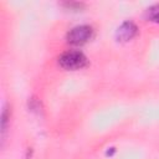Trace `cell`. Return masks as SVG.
<instances>
[{
    "label": "cell",
    "mask_w": 159,
    "mask_h": 159,
    "mask_svg": "<svg viewBox=\"0 0 159 159\" xmlns=\"http://www.w3.org/2000/svg\"><path fill=\"white\" fill-rule=\"evenodd\" d=\"M58 63L65 70H80L86 66L87 57L81 51H66L58 57Z\"/></svg>",
    "instance_id": "obj_1"
},
{
    "label": "cell",
    "mask_w": 159,
    "mask_h": 159,
    "mask_svg": "<svg viewBox=\"0 0 159 159\" xmlns=\"http://www.w3.org/2000/svg\"><path fill=\"white\" fill-rule=\"evenodd\" d=\"M93 36V29L89 25H78L67 32V42L71 45H83Z\"/></svg>",
    "instance_id": "obj_2"
},
{
    "label": "cell",
    "mask_w": 159,
    "mask_h": 159,
    "mask_svg": "<svg viewBox=\"0 0 159 159\" xmlns=\"http://www.w3.org/2000/svg\"><path fill=\"white\" fill-rule=\"evenodd\" d=\"M137 34V26L133 21H124L118 29H117V32H116V36H117V40L120 41V42H125V41H129L132 40Z\"/></svg>",
    "instance_id": "obj_3"
},
{
    "label": "cell",
    "mask_w": 159,
    "mask_h": 159,
    "mask_svg": "<svg viewBox=\"0 0 159 159\" xmlns=\"http://www.w3.org/2000/svg\"><path fill=\"white\" fill-rule=\"evenodd\" d=\"M145 17H147L149 21L159 22V2H158V4H154V5H152V6H149V7L145 10Z\"/></svg>",
    "instance_id": "obj_4"
}]
</instances>
